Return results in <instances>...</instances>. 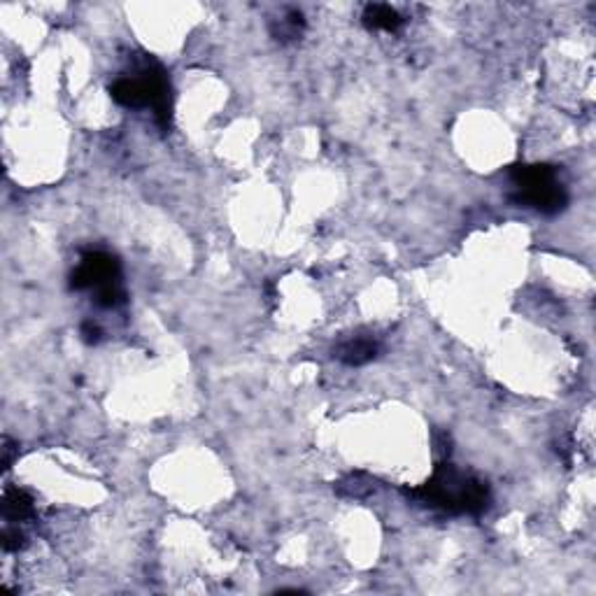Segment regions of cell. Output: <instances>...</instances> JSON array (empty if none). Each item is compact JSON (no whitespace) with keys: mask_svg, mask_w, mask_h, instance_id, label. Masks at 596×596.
I'll return each mask as SVG.
<instances>
[{"mask_svg":"<svg viewBox=\"0 0 596 596\" xmlns=\"http://www.w3.org/2000/svg\"><path fill=\"white\" fill-rule=\"evenodd\" d=\"M335 492L341 496H350V499H364L366 494L373 492V480L364 473H352L335 485Z\"/></svg>","mask_w":596,"mask_h":596,"instance_id":"cell-9","label":"cell"},{"mask_svg":"<svg viewBox=\"0 0 596 596\" xmlns=\"http://www.w3.org/2000/svg\"><path fill=\"white\" fill-rule=\"evenodd\" d=\"M361 21H364L366 28L384 33H396L403 26L401 12L396 7L384 5V3H368L364 7Z\"/></svg>","mask_w":596,"mask_h":596,"instance_id":"cell-7","label":"cell"},{"mask_svg":"<svg viewBox=\"0 0 596 596\" xmlns=\"http://www.w3.org/2000/svg\"><path fill=\"white\" fill-rule=\"evenodd\" d=\"M115 103L128 110H152L161 131L173 126V89L165 68L152 56H142L141 61L110 85Z\"/></svg>","mask_w":596,"mask_h":596,"instance_id":"cell-2","label":"cell"},{"mask_svg":"<svg viewBox=\"0 0 596 596\" xmlns=\"http://www.w3.org/2000/svg\"><path fill=\"white\" fill-rule=\"evenodd\" d=\"M408 499L450 518H482L492 508V487L482 475L459 469L450 459L436 463L433 475L408 489Z\"/></svg>","mask_w":596,"mask_h":596,"instance_id":"cell-1","label":"cell"},{"mask_svg":"<svg viewBox=\"0 0 596 596\" xmlns=\"http://www.w3.org/2000/svg\"><path fill=\"white\" fill-rule=\"evenodd\" d=\"M122 278L119 256L105 250H89L79 256L68 285L73 292H92L101 308H122L128 298Z\"/></svg>","mask_w":596,"mask_h":596,"instance_id":"cell-4","label":"cell"},{"mask_svg":"<svg viewBox=\"0 0 596 596\" xmlns=\"http://www.w3.org/2000/svg\"><path fill=\"white\" fill-rule=\"evenodd\" d=\"M380 354H383V342L371 331H357L334 347V359L345 366H354V368L371 364Z\"/></svg>","mask_w":596,"mask_h":596,"instance_id":"cell-5","label":"cell"},{"mask_svg":"<svg viewBox=\"0 0 596 596\" xmlns=\"http://www.w3.org/2000/svg\"><path fill=\"white\" fill-rule=\"evenodd\" d=\"M36 515V501L26 489L7 487L3 494V518L7 524H21Z\"/></svg>","mask_w":596,"mask_h":596,"instance_id":"cell-6","label":"cell"},{"mask_svg":"<svg viewBox=\"0 0 596 596\" xmlns=\"http://www.w3.org/2000/svg\"><path fill=\"white\" fill-rule=\"evenodd\" d=\"M508 180L512 205L552 217L564 213L571 201L561 171L552 164H515L508 168Z\"/></svg>","mask_w":596,"mask_h":596,"instance_id":"cell-3","label":"cell"},{"mask_svg":"<svg viewBox=\"0 0 596 596\" xmlns=\"http://www.w3.org/2000/svg\"><path fill=\"white\" fill-rule=\"evenodd\" d=\"M14 447H17V445L12 443V440L10 439H5L3 440V469H10V466H12V462H14Z\"/></svg>","mask_w":596,"mask_h":596,"instance_id":"cell-12","label":"cell"},{"mask_svg":"<svg viewBox=\"0 0 596 596\" xmlns=\"http://www.w3.org/2000/svg\"><path fill=\"white\" fill-rule=\"evenodd\" d=\"M303 31H305V17L301 10H296V7H289L285 12V17L270 24V36L282 44L296 43L298 37L303 36Z\"/></svg>","mask_w":596,"mask_h":596,"instance_id":"cell-8","label":"cell"},{"mask_svg":"<svg viewBox=\"0 0 596 596\" xmlns=\"http://www.w3.org/2000/svg\"><path fill=\"white\" fill-rule=\"evenodd\" d=\"M3 550L5 552H17V550H21L26 545V536L24 531L19 529V524L14 527V524H7L5 529H3Z\"/></svg>","mask_w":596,"mask_h":596,"instance_id":"cell-10","label":"cell"},{"mask_svg":"<svg viewBox=\"0 0 596 596\" xmlns=\"http://www.w3.org/2000/svg\"><path fill=\"white\" fill-rule=\"evenodd\" d=\"M79 335H82V341L86 345H98V342L103 341V329H101V324L93 322V319H85L82 326H79Z\"/></svg>","mask_w":596,"mask_h":596,"instance_id":"cell-11","label":"cell"}]
</instances>
